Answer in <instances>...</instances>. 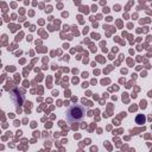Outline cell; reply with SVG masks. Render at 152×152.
I'll return each instance as SVG.
<instances>
[{
	"mask_svg": "<svg viewBox=\"0 0 152 152\" xmlns=\"http://www.w3.org/2000/svg\"><path fill=\"white\" fill-rule=\"evenodd\" d=\"M86 115V110L80 104H74L71 106L68 112H66V119L68 121L70 122H77V121H81Z\"/></svg>",
	"mask_w": 152,
	"mask_h": 152,
	"instance_id": "cell-1",
	"label": "cell"
},
{
	"mask_svg": "<svg viewBox=\"0 0 152 152\" xmlns=\"http://www.w3.org/2000/svg\"><path fill=\"white\" fill-rule=\"evenodd\" d=\"M144 120H145L144 116H142V118H141V116H138V118H137V122H138V124H142Z\"/></svg>",
	"mask_w": 152,
	"mask_h": 152,
	"instance_id": "cell-2",
	"label": "cell"
}]
</instances>
